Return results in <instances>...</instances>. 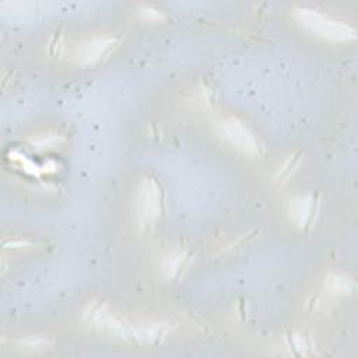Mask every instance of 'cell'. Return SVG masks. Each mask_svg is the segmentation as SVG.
Returning <instances> with one entry per match:
<instances>
[{"label": "cell", "mask_w": 358, "mask_h": 358, "mask_svg": "<svg viewBox=\"0 0 358 358\" xmlns=\"http://www.w3.org/2000/svg\"><path fill=\"white\" fill-rule=\"evenodd\" d=\"M186 262V255L180 250H173L171 252L165 259H164V263H162V273L166 278H171V277H175L178 274V271L183 267Z\"/></svg>", "instance_id": "cell-7"}, {"label": "cell", "mask_w": 358, "mask_h": 358, "mask_svg": "<svg viewBox=\"0 0 358 358\" xmlns=\"http://www.w3.org/2000/svg\"><path fill=\"white\" fill-rule=\"evenodd\" d=\"M115 38H95L81 43L76 50V60L81 64H91L98 62L113 48Z\"/></svg>", "instance_id": "cell-5"}, {"label": "cell", "mask_w": 358, "mask_h": 358, "mask_svg": "<svg viewBox=\"0 0 358 358\" xmlns=\"http://www.w3.org/2000/svg\"><path fill=\"white\" fill-rule=\"evenodd\" d=\"M85 319L91 326H95L101 330L117 334V336H127L129 329L122 323L117 317H115L110 312H108L102 306H94L85 313Z\"/></svg>", "instance_id": "cell-4"}, {"label": "cell", "mask_w": 358, "mask_h": 358, "mask_svg": "<svg viewBox=\"0 0 358 358\" xmlns=\"http://www.w3.org/2000/svg\"><path fill=\"white\" fill-rule=\"evenodd\" d=\"M352 288V282L345 278V277H340V275H331L329 277V289L336 292V294H345Z\"/></svg>", "instance_id": "cell-8"}, {"label": "cell", "mask_w": 358, "mask_h": 358, "mask_svg": "<svg viewBox=\"0 0 358 358\" xmlns=\"http://www.w3.org/2000/svg\"><path fill=\"white\" fill-rule=\"evenodd\" d=\"M161 210V193L152 179H143L136 194V217L143 228L152 225Z\"/></svg>", "instance_id": "cell-3"}, {"label": "cell", "mask_w": 358, "mask_h": 358, "mask_svg": "<svg viewBox=\"0 0 358 358\" xmlns=\"http://www.w3.org/2000/svg\"><path fill=\"white\" fill-rule=\"evenodd\" d=\"M295 18L298 22L315 35L330 41H351L355 38L354 29L340 21H336L319 11L299 7L295 8Z\"/></svg>", "instance_id": "cell-1"}, {"label": "cell", "mask_w": 358, "mask_h": 358, "mask_svg": "<svg viewBox=\"0 0 358 358\" xmlns=\"http://www.w3.org/2000/svg\"><path fill=\"white\" fill-rule=\"evenodd\" d=\"M312 206H313V200L309 196H301V197L295 199L292 201L291 210H289L292 220L298 225H305L312 215Z\"/></svg>", "instance_id": "cell-6"}, {"label": "cell", "mask_w": 358, "mask_h": 358, "mask_svg": "<svg viewBox=\"0 0 358 358\" xmlns=\"http://www.w3.org/2000/svg\"><path fill=\"white\" fill-rule=\"evenodd\" d=\"M218 136L232 148L255 157L260 154V144L252 131L238 119H224L217 123Z\"/></svg>", "instance_id": "cell-2"}]
</instances>
